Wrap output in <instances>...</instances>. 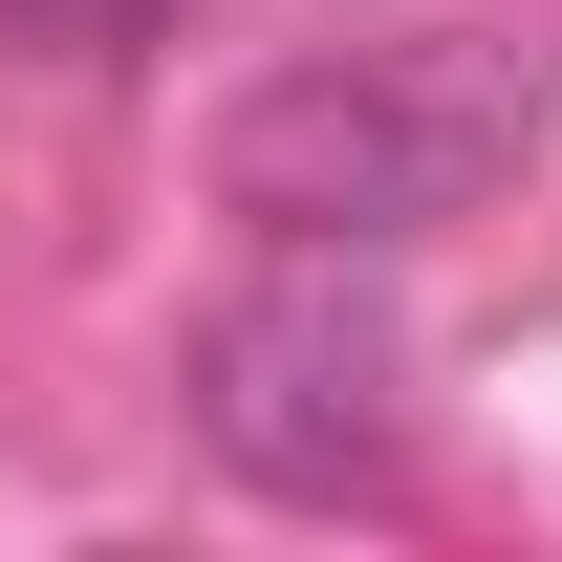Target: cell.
<instances>
[{
  "mask_svg": "<svg viewBox=\"0 0 562 562\" xmlns=\"http://www.w3.org/2000/svg\"><path fill=\"white\" fill-rule=\"evenodd\" d=\"M497 151H519V109H497L476 66H412V44H325V66H281V87H238V109H216V216L390 260V238H432V216L476 195Z\"/></svg>",
  "mask_w": 562,
  "mask_h": 562,
  "instance_id": "1",
  "label": "cell"
},
{
  "mask_svg": "<svg viewBox=\"0 0 562 562\" xmlns=\"http://www.w3.org/2000/svg\"><path fill=\"white\" fill-rule=\"evenodd\" d=\"M195 432H216V476H260V497H390V432H412L390 281L347 238H281L238 303H195Z\"/></svg>",
  "mask_w": 562,
  "mask_h": 562,
  "instance_id": "2",
  "label": "cell"
},
{
  "mask_svg": "<svg viewBox=\"0 0 562 562\" xmlns=\"http://www.w3.org/2000/svg\"><path fill=\"white\" fill-rule=\"evenodd\" d=\"M173 0H0V44H44V66H109V44H151Z\"/></svg>",
  "mask_w": 562,
  "mask_h": 562,
  "instance_id": "3",
  "label": "cell"
}]
</instances>
